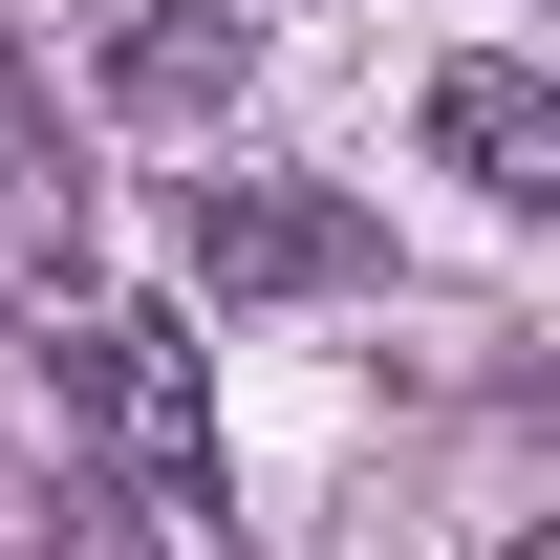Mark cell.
Returning <instances> with one entry per match:
<instances>
[{
    "instance_id": "1",
    "label": "cell",
    "mask_w": 560,
    "mask_h": 560,
    "mask_svg": "<svg viewBox=\"0 0 560 560\" xmlns=\"http://www.w3.org/2000/svg\"><path fill=\"white\" fill-rule=\"evenodd\" d=\"M86 431L130 453L151 517H215V366H195V324L108 302V324H86Z\"/></svg>"
},
{
    "instance_id": "2",
    "label": "cell",
    "mask_w": 560,
    "mask_h": 560,
    "mask_svg": "<svg viewBox=\"0 0 560 560\" xmlns=\"http://www.w3.org/2000/svg\"><path fill=\"white\" fill-rule=\"evenodd\" d=\"M173 259H195L215 302H324V280H366L388 237H366L346 195H302V173H195V215H173Z\"/></svg>"
},
{
    "instance_id": "3",
    "label": "cell",
    "mask_w": 560,
    "mask_h": 560,
    "mask_svg": "<svg viewBox=\"0 0 560 560\" xmlns=\"http://www.w3.org/2000/svg\"><path fill=\"white\" fill-rule=\"evenodd\" d=\"M431 151H453L495 215H539L560 195V86L539 66H431Z\"/></svg>"
},
{
    "instance_id": "4",
    "label": "cell",
    "mask_w": 560,
    "mask_h": 560,
    "mask_svg": "<svg viewBox=\"0 0 560 560\" xmlns=\"http://www.w3.org/2000/svg\"><path fill=\"white\" fill-rule=\"evenodd\" d=\"M237 66H259V44H237V0H173V22H130V108H215Z\"/></svg>"
}]
</instances>
